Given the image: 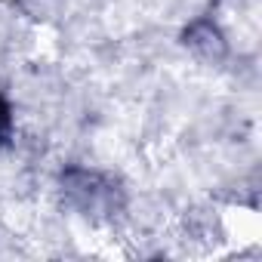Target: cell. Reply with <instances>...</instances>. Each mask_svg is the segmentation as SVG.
<instances>
[{"label":"cell","instance_id":"6da1fadb","mask_svg":"<svg viewBox=\"0 0 262 262\" xmlns=\"http://www.w3.org/2000/svg\"><path fill=\"white\" fill-rule=\"evenodd\" d=\"M225 228H228V234H231L237 244H256L259 234H262L259 213H256V210H247V207L228 210V213H225Z\"/></svg>","mask_w":262,"mask_h":262}]
</instances>
